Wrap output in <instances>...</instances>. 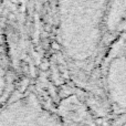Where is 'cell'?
<instances>
[{"mask_svg":"<svg viewBox=\"0 0 126 126\" xmlns=\"http://www.w3.org/2000/svg\"><path fill=\"white\" fill-rule=\"evenodd\" d=\"M63 126H96L84 102L75 94L67 95L59 103Z\"/></svg>","mask_w":126,"mask_h":126,"instance_id":"obj_4","label":"cell"},{"mask_svg":"<svg viewBox=\"0 0 126 126\" xmlns=\"http://www.w3.org/2000/svg\"><path fill=\"white\" fill-rule=\"evenodd\" d=\"M126 32V0H107L103 32V51L115 38Z\"/></svg>","mask_w":126,"mask_h":126,"instance_id":"obj_3","label":"cell"},{"mask_svg":"<svg viewBox=\"0 0 126 126\" xmlns=\"http://www.w3.org/2000/svg\"><path fill=\"white\" fill-rule=\"evenodd\" d=\"M103 101L114 114H126V32L104 49L98 64Z\"/></svg>","mask_w":126,"mask_h":126,"instance_id":"obj_2","label":"cell"},{"mask_svg":"<svg viewBox=\"0 0 126 126\" xmlns=\"http://www.w3.org/2000/svg\"><path fill=\"white\" fill-rule=\"evenodd\" d=\"M107 0H55L58 48L81 92L102 98L98 64ZM103 100V98H102Z\"/></svg>","mask_w":126,"mask_h":126,"instance_id":"obj_1","label":"cell"}]
</instances>
